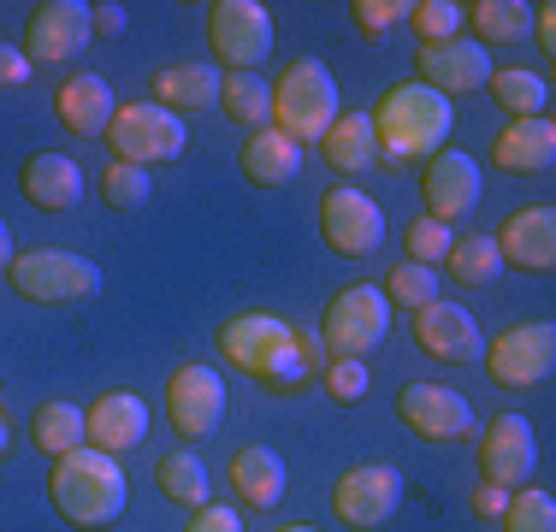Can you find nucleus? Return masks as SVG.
I'll return each instance as SVG.
<instances>
[{"label": "nucleus", "instance_id": "obj_1", "mask_svg": "<svg viewBox=\"0 0 556 532\" xmlns=\"http://www.w3.org/2000/svg\"><path fill=\"white\" fill-rule=\"evenodd\" d=\"M367 118H374V142H379V154H386L391 166L432 160L450 142V125H456L450 101L432 96L427 84H396V89H386Z\"/></svg>", "mask_w": 556, "mask_h": 532}, {"label": "nucleus", "instance_id": "obj_2", "mask_svg": "<svg viewBox=\"0 0 556 532\" xmlns=\"http://www.w3.org/2000/svg\"><path fill=\"white\" fill-rule=\"evenodd\" d=\"M48 497L72 527H113L125 515V468L108 449H72V456L54 461V479H48Z\"/></svg>", "mask_w": 556, "mask_h": 532}, {"label": "nucleus", "instance_id": "obj_3", "mask_svg": "<svg viewBox=\"0 0 556 532\" xmlns=\"http://www.w3.org/2000/svg\"><path fill=\"white\" fill-rule=\"evenodd\" d=\"M219 355L231 362L237 372H249V379L261 384H296L308 379L302 372V355H296V326L278 314H237L219 326Z\"/></svg>", "mask_w": 556, "mask_h": 532}, {"label": "nucleus", "instance_id": "obj_4", "mask_svg": "<svg viewBox=\"0 0 556 532\" xmlns=\"http://www.w3.org/2000/svg\"><path fill=\"white\" fill-rule=\"evenodd\" d=\"M338 118V77L326 60H290L273 84V130H285L296 149L320 142Z\"/></svg>", "mask_w": 556, "mask_h": 532}, {"label": "nucleus", "instance_id": "obj_5", "mask_svg": "<svg viewBox=\"0 0 556 532\" xmlns=\"http://www.w3.org/2000/svg\"><path fill=\"white\" fill-rule=\"evenodd\" d=\"M7 284L24 302H84L101 290V266L84 255H65V249H24L7 266Z\"/></svg>", "mask_w": 556, "mask_h": 532}, {"label": "nucleus", "instance_id": "obj_6", "mask_svg": "<svg viewBox=\"0 0 556 532\" xmlns=\"http://www.w3.org/2000/svg\"><path fill=\"white\" fill-rule=\"evenodd\" d=\"M184 142H190V125L178 113H166L161 101H118L113 125H108V149L130 166H161V160H178Z\"/></svg>", "mask_w": 556, "mask_h": 532}, {"label": "nucleus", "instance_id": "obj_7", "mask_svg": "<svg viewBox=\"0 0 556 532\" xmlns=\"http://www.w3.org/2000/svg\"><path fill=\"white\" fill-rule=\"evenodd\" d=\"M386 331H391V302H386V290H379V284L338 290L332 308H326V319H320V343L332 355H355V362H362L367 350H379Z\"/></svg>", "mask_w": 556, "mask_h": 532}, {"label": "nucleus", "instance_id": "obj_8", "mask_svg": "<svg viewBox=\"0 0 556 532\" xmlns=\"http://www.w3.org/2000/svg\"><path fill=\"white\" fill-rule=\"evenodd\" d=\"M485 372L503 384V391H533V384L551 379L556 367V326L551 319H527V326H509L485 343Z\"/></svg>", "mask_w": 556, "mask_h": 532}, {"label": "nucleus", "instance_id": "obj_9", "mask_svg": "<svg viewBox=\"0 0 556 532\" xmlns=\"http://www.w3.org/2000/svg\"><path fill=\"white\" fill-rule=\"evenodd\" d=\"M207 48H214V60H225V72H255L273 53V12L261 0H214Z\"/></svg>", "mask_w": 556, "mask_h": 532}, {"label": "nucleus", "instance_id": "obj_10", "mask_svg": "<svg viewBox=\"0 0 556 532\" xmlns=\"http://www.w3.org/2000/svg\"><path fill=\"white\" fill-rule=\"evenodd\" d=\"M320 237L326 249L343 261H362L379 249V237H386V207L374 202V195H362L355 183H338V190L320 195Z\"/></svg>", "mask_w": 556, "mask_h": 532}, {"label": "nucleus", "instance_id": "obj_11", "mask_svg": "<svg viewBox=\"0 0 556 532\" xmlns=\"http://www.w3.org/2000/svg\"><path fill=\"white\" fill-rule=\"evenodd\" d=\"M396 503H403V473L391 468V461H367V468H350L332 485V515L343 527L355 532H374L386 527L396 515Z\"/></svg>", "mask_w": 556, "mask_h": 532}, {"label": "nucleus", "instance_id": "obj_12", "mask_svg": "<svg viewBox=\"0 0 556 532\" xmlns=\"http://www.w3.org/2000/svg\"><path fill=\"white\" fill-rule=\"evenodd\" d=\"M480 195H485V172H480V160L473 154H462V149H439L420 166V202H427V219H462V213H473L480 207Z\"/></svg>", "mask_w": 556, "mask_h": 532}, {"label": "nucleus", "instance_id": "obj_13", "mask_svg": "<svg viewBox=\"0 0 556 532\" xmlns=\"http://www.w3.org/2000/svg\"><path fill=\"white\" fill-rule=\"evenodd\" d=\"M89 7L84 0H36L30 18H24V60L30 65H60L77 60L89 42Z\"/></svg>", "mask_w": 556, "mask_h": 532}, {"label": "nucleus", "instance_id": "obj_14", "mask_svg": "<svg viewBox=\"0 0 556 532\" xmlns=\"http://www.w3.org/2000/svg\"><path fill=\"white\" fill-rule=\"evenodd\" d=\"M166 420L178 438H207L225 420V379L202 362H184L166 379Z\"/></svg>", "mask_w": 556, "mask_h": 532}, {"label": "nucleus", "instance_id": "obj_15", "mask_svg": "<svg viewBox=\"0 0 556 532\" xmlns=\"http://www.w3.org/2000/svg\"><path fill=\"white\" fill-rule=\"evenodd\" d=\"M492 53H485L473 36H456V42H432L415 53V84H427L432 96H473V89H485V77H492Z\"/></svg>", "mask_w": 556, "mask_h": 532}, {"label": "nucleus", "instance_id": "obj_16", "mask_svg": "<svg viewBox=\"0 0 556 532\" xmlns=\"http://www.w3.org/2000/svg\"><path fill=\"white\" fill-rule=\"evenodd\" d=\"M396 415H403L408 432L432 438V444H450V438H468L473 432V403L462 391H450V384H403L396 391Z\"/></svg>", "mask_w": 556, "mask_h": 532}, {"label": "nucleus", "instance_id": "obj_17", "mask_svg": "<svg viewBox=\"0 0 556 532\" xmlns=\"http://www.w3.org/2000/svg\"><path fill=\"white\" fill-rule=\"evenodd\" d=\"M533 461H539V444H533V426L521 415H497L480 438V485H497V491H521L533 479Z\"/></svg>", "mask_w": 556, "mask_h": 532}, {"label": "nucleus", "instance_id": "obj_18", "mask_svg": "<svg viewBox=\"0 0 556 532\" xmlns=\"http://www.w3.org/2000/svg\"><path fill=\"white\" fill-rule=\"evenodd\" d=\"M497 255L503 266H521V273H551L556 266V207H515L509 219L497 225Z\"/></svg>", "mask_w": 556, "mask_h": 532}, {"label": "nucleus", "instance_id": "obj_19", "mask_svg": "<svg viewBox=\"0 0 556 532\" xmlns=\"http://www.w3.org/2000/svg\"><path fill=\"white\" fill-rule=\"evenodd\" d=\"M415 350L432 355V362H473V355L485 350L480 326H473L468 308H456V302H427V308L415 314Z\"/></svg>", "mask_w": 556, "mask_h": 532}, {"label": "nucleus", "instance_id": "obj_20", "mask_svg": "<svg viewBox=\"0 0 556 532\" xmlns=\"http://www.w3.org/2000/svg\"><path fill=\"white\" fill-rule=\"evenodd\" d=\"M84 432L89 449H108V456H125L149 438V403L137 391H108L84 408Z\"/></svg>", "mask_w": 556, "mask_h": 532}, {"label": "nucleus", "instance_id": "obj_21", "mask_svg": "<svg viewBox=\"0 0 556 532\" xmlns=\"http://www.w3.org/2000/svg\"><path fill=\"white\" fill-rule=\"evenodd\" d=\"M18 190L36 213H65V207L84 202V166H77L72 154H60V149H42V154L24 160Z\"/></svg>", "mask_w": 556, "mask_h": 532}, {"label": "nucleus", "instance_id": "obj_22", "mask_svg": "<svg viewBox=\"0 0 556 532\" xmlns=\"http://www.w3.org/2000/svg\"><path fill=\"white\" fill-rule=\"evenodd\" d=\"M54 113H60V125L72 130V137L96 142V137H108V125H113V113H118V96L108 89V77L77 72V77H65V84H60Z\"/></svg>", "mask_w": 556, "mask_h": 532}, {"label": "nucleus", "instance_id": "obj_23", "mask_svg": "<svg viewBox=\"0 0 556 532\" xmlns=\"http://www.w3.org/2000/svg\"><path fill=\"white\" fill-rule=\"evenodd\" d=\"M219 65L207 60H184V65H161V77H154V101L166 106V113H202V106H219Z\"/></svg>", "mask_w": 556, "mask_h": 532}, {"label": "nucleus", "instance_id": "obj_24", "mask_svg": "<svg viewBox=\"0 0 556 532\" xmlns=\"http://www.w3.org/2000/svg\"><path fill=\"white\" fill-rule=\"evenodd\" d=\"M492 160L503 172H551L556 160V125L551 118H509L492 142Z\"/></svg>", "mask_w": 556, "mask_h": 532}, {"label": "nucleus", "instance_id": "obj_25", "mask_svg": "<svg viewBox=\"0 0 556 532\" xmlns=\"http://www.w3.org/2000/svg\"><path fill=\"white\" fill-rule=\"evenodd\" d=\"M237 160H243V178L261 183V190H278V183H290L302 172V149L285 137V130H273V125L249 130V142H243Z\"/></svg>", "mask_w": 556, "mask_h": 532}, {"label": "nucleus", "instance_id": "obj_26", "mask_svg": "<svg viewBox=\"0 0 556 532\" xmlns=\"http://www.w3.org/2000/svg\"><path fill=\"white\" fill-rule=\"evenodd\" d=\"M314 149H320V160H326L332 172L355 178V172H367V166L379 160L374 118H367V113H338V118H332V130H326V137L314 142Z\"/></svg>", "mask_w": 556, "mask_h": 532}, {"label": "nucleus", "instance_id": "obj_27", "mask_svg": "<svg viewBox=\"0 0 556 532\" xmlns=\"http://www.w3.org/2000/svg\"><path fill=\"white\" fill-rule=\"evenodd\" d=\"M231 485L243 509H273V503H285V461L267 444H249L231 456Z\"/></svg>", "mask_w": 556, "mask_h": 532}, {"label": "nucleus", "instance_id": "obj_28", "mask_svg": "<svg viewBox=\"0 0 556 532\" xmlns=\"http://www.w3.org/2000/svg\"><path fill=\"white\" fill-rule=\"evenodd\" d=\"M462 30H473L480 48L521 42L533 30V7H521V0H473V7H462Z\"/></svg>", "mask_w": 556, "mask_h": 532}, {"label": "nucleus", "instance_id": "obj_29", "mask_svg": "<svg viewBox=\"0 0 556 532\" xmlns=\"http://www.w3.org/2000/svg\"><path fill=\"white\" fill-rule=\"evenodd\" d=\"M485 89H492V101L509 118H545V106H551V84L539 72H521V65L492 72V77H485Z\"/></svg>", "mask_w": 556, "mask_h": 532}, {"label": "nucleus", "instance_id": "obj_30", "mask_svg": "<svg viewBox=\"0 0 556 532\" xmlns=\"http://www.w3.org/2000/svg\"><path fill=\"white\" fill-rule=\"evenodd\" d=\"M30 438H36V449L42 456H72V449H84L89 444V432H84V408L77 403H42L30 415Z\"/></svg>", "mask_w": 556, "mask_h": 532}, {"label": "nucleus", "instance_id": "obj_31", "mask_svg": "<svg viewBox=\"0 0 556 532\" xmlns=\"http://www.w3.org/2000/svg\"><path fill=\"white\" fill-rule=\"evenodd\" d=\"M219 113L231 118V125L261 130L273 118V84H261L255 72H225L219 77Z\"/></svg>", "mask_w": 556, "mask_h": 532}, {"label": "nucleus", "instance_id": "obj_32", "mask_svg": "<svg viewBox=\"0 0 556 532\" xmlns=\"http://www.w3.org/2000/svg\"><path fill=\"white\" fill-rule=\"evenodd\" d=\"M444 273L450 278H456V284H492V278L503 273V255H497V243H492V237H480V231H473V237H450V249H444Z\"/></svg>", "mask_w": 556, "mask_h": 532}, {"label": "nucleus", "instance_id": "obj_33", "mask_svg": "<svg viewBox=\"0 0 556 532\" xmlns=\"http://www.w3.org/2000/svg\"><path fill=\"white\" fill-rule=\"evenodd\" d=\"M154 485H161L172 503H184V509H202V503H214V497H207V491H214V485H207V461L190 456V449H172V456H161Z\"/></svg>", "mask_w": 556, "mask_h": 532}, {"label": "nucleus", "instance_id": "obj_34", "mask_svg": "<svg viewBox=\"0 0 556 532\" xmlns=\"http://www.w3.org/2000/svg\"><path fill=\"white\" fill-rule=\"evenodd\" d=\"M497 527H503V532H556V497H551V491H539V485L509 491Z\"/></svg>", "mask_w": 556, "mask_h": 532}, {"label": "nucleus", "instance_id": "obj_35", "mask_svg": "<svg viewBox=\"0 0 556 532\" xmlns=\"http://www.w3.org/2000/svg\"><path fill=\"white\" fill-rule=\"evenodd\" d=\"M386 302L391 308H408V314H420L427 302H439V273L432 266H415V261H403V266H391L386 273Z\"/></svg>", "mask_w": 556, "mask_h": 532}, {"label": "nucleus", "instance_id": "obj_36", "mask_svg": "<svg viewBox=\"0 0 556 532\" xmlns=\"http://www.w3.org/2000/svg\"><path fill=\"white\" fill-rule=\"evenodd\" d=\"M408 30L420 36V48L468 36V30H462V7H456V0H415V7H408Z\"/></svg>", "mask_w": 556, "mask_h": 532}, {"label": "nucleus", "instance_id": "obj_37", "mask_svg": "<svg viewBox=\"0 0 556 532\" xmlns=\"http://www.w3.org/2000/svg\"><path fill=\"white\" fill-rule=\"evenodd\" d=\"M101 202L118 207V213L142 207V202H149V166H130V160H113V166L101 172Z\"/></svg>", "mask_w": 556, "mask_h": 532}, {"label": "nucleus", "instance_id": "obj_38", "mask_svg": "<svg viewBox=\"0 0 556 532\" xmlns=\"http://www.w3.org/2000/svg\"><path fill=\"white\" fill-rule=\"evenodd\" d=\"M355 30L367 36V42H386L396 24H408V0H355Z\"/></svg>", "mask_w": 556, "mask_h": 532}, {"label": "nucleus", "instance_id": "obj_39", "mask_svg": "<svg viewBox=\"0 0 556 532\" xmlns=\"http://www.w3.org/2000/svg\"><path fill=\"white\" fill-rule=\"evenodd\" d=\"M403 249H408V261H415V266H439L444 249H450V225H439V219H427V213H420V219L408 225Z\"/></svg>", "mask_w": 556, "mask_h": 532}, {"label": "nucleus", "instance_id": "obj_40", "mask_svg": "<svg viewBox=\"0 0 556 532\" xmlns=\"http://www.w3.org/2000/svg\"><path fill=\"white\" fill-rule=\"evenodd\" d=\"M320 379H326V391H332L338 403H362L367 396V362H355V355H332Z\"/></svg>", "mask_w": 556, "mask_h": 532}, {"label": "nucleus", "instance_id": "obj_41", "mask_svg": "<svg viewBox=\"0 0 556 532\" xmlns=\"http://www.w3.org/2000/svg\"><path fill=\"white\" fill-rule=\"evenodd\" d=\"M184 532H243L231 503H202V509H190V527Z\"/></svg>", "mask_w": 556, "mask_h": 532}, {"label": "nucleus", "instance_id": "obj_42", "mask_svg": "<svg viewBox=\"0 0 556 532\" xmlns=\"http://www.w3.org/2000/svg\"><path fill=\"white\" fill-rule=\"evenodd\" d=\"M30 72H36V65L24 60V48L0 42V89H24V84H30Z\"/></svg>", "mask_w": 556, "mask_h": 532}, {"label": "nucleus", "instance_id": "obj_43", "mask_svg": "<svg viewBox=\"0 0 556 532\" xmlns=\"http://www.w3.org/2000/svg\"><path fill=\"white\" fill-rule=\"evenodd\" d=\"M89 30H96V36H118V30H125V7H118V0L89 7Z\"/></svg>", "mask_w": 556, "mask_h": 532}, {"label": "nucleus", "instance_id": "obj_44", "mask_svg": "<svg viewBox=\"0 0 556 532\" xmlns=\"http://www.w3.org/2000/svg\"><path fill=\"white\" fill-rule=\"evenodd\" d=\"M503 503H509V491H497V485H480V491H473V515H485V521H497Z\"/></svg>", "mask_w": 556, "mask_h": 532}, {"label": "nucleus", "instance_id": "obj_45", "mask_svg": "<svg viewBox=\"0 0 556 532\" xmlns=\"http://www.w3.org/2000/svg\"><path fill=\"white\" fill-rule=\"evenodd\" d=\"M533 30H539V48H556V7H551V0H545V7H533Z\"/></svg>", "mask_w": 556, "mask_h": 532}, {"label": "nucleus", "instance_id": "obj_46", "mask_svg": "<svg viewBox=\"0 0 556 532\" xmlns=\"http://www.w3.org/2000/svg\"><path fill=\"white\" fill-rule=\"evenodd\" d=\"M12 255H18V249H12V225L0 219V273H7V266H12Z\"/></svg>", "mask_w": 556, "mask_h": 532}, {"label": "nucleus", "instance_id": "obj_47", "mask_svg": "<svg viewBox=\"0 0 556 532\" xmlns=\"http://www.w3.org/2000/svg\"><path fill=\"white\" fill-rule=\"evenodd\" d=\"M7 444H12V438H7V415H0V456H7Z\"/></svg>", "mask_w": 556, "mask_h": 532}, {"label": "nucleus", "instance_id": "obj_48", "mask_svg": "<svg viewBox=\"0 0 556 532\" xmlns=\"http://www.w3.org/2000/svg\"><path fill=\"white\" fill-rule=\"evenodd\" d=\"M278 532H320V527H278Z\"/></svg>", "mask_w": 556, "mask_h": 532}]
</instances>
